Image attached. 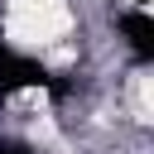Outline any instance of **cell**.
Listing matches in <instances>:
<instances>
[{
    "instance_id": "1",
    "label": "cell",
    "mask_w": 154,
    "mask_h": 154,
    "mask_svg": "<svg viewBox=\"0 0 154 154\" xmlns=\"http://www.w3.org/2000/svg\"><path fill=\"white\" fill-rule=\"evenodd\" d=\"M125 5H144V0H125Z\"/></svg>"
}]
</instances>
